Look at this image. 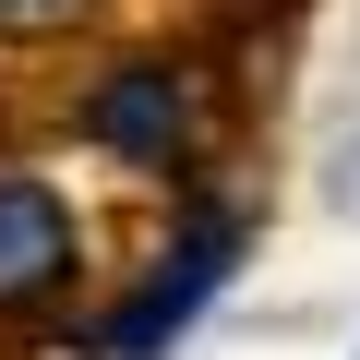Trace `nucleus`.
Returning <instances> with one entry per match:
<instances>
[{
    "label": "nucleus",
    "instance_id": "obj_3",
    "mask_svg": "<svg viewBox=\"0 0 360 360\" xmlns=\"http://www.w3.org/2000/svg\"><path fill=\"white\" fill-rule=\"evenodd\" d=\"M84 276V217L49 193V180L0 168V312H37Z\"/></svg>",
    "mask_w": 360,
    "mask_h": 360
},
{
    "label": "nucleus",
    "instance_id": "obj_1",
    "mask_svg": "<svg viewBox=\"0 0 360 360\" xmlns=\"http://www.w3.org/2000/svg\"><path fill=\"white\" fill-rule=\"evenodd\" d=\"M240 240H252V229H240L229 205H205L193 229H180V252H168V264H156V276H144V288H132V300L96 324V360H168V348H180V324H193V312L229 288Z\"/></svg>",
    "mask_w": 360,
    "mask_h": 360
},
{
    "label": "nucleus",
    "instance_id": "obj_4",
    "mask_svg": "<svg viewBox=\"0 0 360 360\" xmlns=\"http://www.w3.org/2000/svg\"><path fill=\"white\" fill-rule=\"evenodd\" d=\"M84 13H96V0H0V37H13V49L25 37H72Z\"/></svg>",
    "mask_w": 360,
    "mask_h": 360
},
{
    "label": "nucleus",
    "instance_id": "obj_2",
    "mask_svg": "<svg viewBox=\"0 0 360 360\" xmlns=\"http://www.w3.org/2000/svg\"><path fill=\"white\" fill-rule=\"evenodd\" d=\"M72 132L120 168H180V144H193V72L180 60H108L72 108Z\"/></svg>",
    "mask_w": 360,
    "mask_h": 360
}]
</instances>
